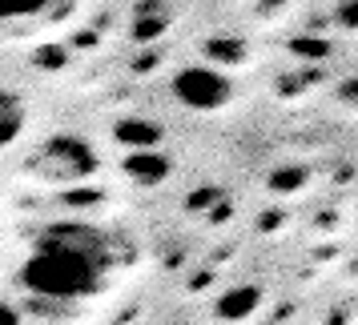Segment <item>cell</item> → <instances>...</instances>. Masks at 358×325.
I'll use <instances>...</instances> for the list:
<instances>
[{"label":"cell","mask_w":358,"mask_h":325,"mask_svg":"<svg viewBox=\"0 0 358 325\" xmlns=\"http://www.w3.org/2000/svg\"><path fill=\"white\" fill-rule=\"evenodd\" d=\"M334 17L346 24V29H358V4H338V13Z\"/></svg>","instance_id":"13"},{"label":"cell","mask_w":358,"mask_h":325,"mask_svg":"<svg viewBox=\"0 0 358 325\" xmlns=\"http://www.w3.org/2000/svg\"><path fill=\"white\" fill-rule=\"evenodd\" d=\"M113 137L121 145L137 149V153H153L162 145V125L157 121H141V116H121L113 125Z\"/></svg>","instance_id":"4"},{"label":"cell","mask_w":358,"mask_h":325,"mask_svg":"<svg viewBox=\"0 0 358 325\" xmlns=\"http://www.w3.org/2000/svg\"><path fill=\"white\" fill-rule=\"evenodd\" d=\"M206 56L222 68V65H238V61L245 56V49L242 45H234L229 36H213V40H206Z\"/></svg>","instance_id":"8"},{"label":"cell","mask_w":358,"mask_h":325,"mask_svg":"<svg viewBox=\"0 0 358 325\" xmlns=\"http://www.w3.org/2000/svg\"><path fill=\"white\" fill-rule=\"evenodd\" d=\"M41 165H49V177L57 181H81L97 169V157L77 137H52L49 149L41 153Z\"/></svg>","instance_id":"3"},{"label":"cell","mask_w":358,"mask_h":325,"mask_svg":"<svg viewBox=\"0 0 358 325\" xmlns=\"http://www.w3.org/2000/svg\"><path fill=\"white\" fill-rule=\"evenodd\" d=\"M302 185H306V169H298V165H286L282 173L270 177V189L274 193H290V189H302Z\"/></svg>","instance_id":"10"},{"label":"cell","mask_w":358,"mask_h":325,"mask_svg":"<svg viewBox=\"0 0 358 325\" xmlns=\"http://www.w3.org/2000/svg\"><path fill=\"white\" fill-rule=\"evenodd\" d=\"M258 305H262L258 285H238V289H226L217 297V317H226V322H245Z\"/></svg>","instance_id":"5"},{"label":"cell","mask_w":358,"mask_h":325,"mask_svg":"<svg viewBox=\"0 0 358 325\" xmlns=\"http://www.w3.org/2000/svg\"><path fill=\"white\" fill-rule=\"evenodd\" d=\"M13 105H17V100L8 97V93H0V113H13Z\"/></svg>","instance_id":"17"},{"label":"cell","mask_w":358,"mask_h":325,"mask_svg":"<svg viewBox=\"0 0 358 325\" xmlns=\"http://www.w3.org/2000/svg\"><path fill=\"white\" fill-rule=\"evenodd\" d=\"M121 169H125V177H129V181H141V185H162V181L169 177V169H173V165L165 161L162 153H129Z\"/></svg>","instance_id":"6"},{"label":"cell","mask_w":358,"mask_h":325,"mask_svg":"<svg viewBox=\"0 0 358 325\" xmlns=\"http://www.w3.org/2000/svg\"><path fill=\"white\" fill-rule=\"evenodd\" d=\"M20 133V116L17 113H0V145H8Z\"/></svg>","instance_id":"12"},{"label":"cell","mask_w":358,"mask_h":325,"mask_svg":"<svg viewBox=\"0 0 358 325\" xmlns=\"http://www.w3.org/2000/svg\"><path fill=\"white\" fill-rule=\"evenodd\" d=\"M334 93H338V100L346 105V109H358V73L355 77H346V81H338Z\"/></svg>","instance_id":"11"},{"label":"cell","mask_w":358,"mask_h":325,"mask_svg":"<svg viewBox=\"0 0 358 325\" xmlns=\"http://www.w3.org/2000/svg\"><path fill=\"white\" fill-rule=\"evenodd\" d=\"M165 24H169V8L165 4H137V24H133L137 40H153L157 33H165Z\"/></svg>","instance_id":"7"},{"label":"cell","mask_w":358,"mask_h":325,"mask_svg":"<svg viewBox=\"0 0 358 325\" xmlns=\"http://www.w3.org/2000/svg\"><path fill=\"white\" fill-rule=\"evenodd\" d=\"M294 49H298V52H314V56H326V45H314V36H306V40H298Z\"/></svg>","instance_id":"16"},{"label":"cell","mask_w":358,"mask_h":325,"mask_svg":"<svg viewBox=\"0 0 358 325\" xmlns=\"http://www.w3.org/2000/svg\"><path fill=\"white\" fill-rule=\"evenodd\" d=\"M0 325H20V313L8 301H0Z\"/></svg>","instance_id":"14"},{"label":"cell","mask_w":358,"mask_h":325,"mask_svg":"<svg viewBox=\"0 0 358 325\" xmlns=\"http://www.w3.org/2000/svg\"><path fill=\"white\" fill-rule=\"evenodd\" d=\"M49 4L45 0H0V20H24V17H41Z\"/></svg>","instance_id":"9"},{"label":"cell","mask_w":358,"mask_h":325,"mask_svg":"<svg viewBox=\"0 0 358 325\" xmlns=\"http://www.w3.org/2000/svg\"><path fill=\"white\" fill-rule=\"evenodd\" d=\"M213 197H217V189H201V193L189 197V209H201V205H210Z\"/></svg>","instance_id":"15"},{"label":"cell","mask_w":358,"mask_h":325,"mask_svg":"<svg viewBox=\"0 0 358 325\" xmlns=\"http://www.w3.org/2000/svg\"><path fill=\"white\" fill-rule=\"evenodd\" d=\"M173 97H178L185 109L213 113V109L229 105L234 81H229L217 65H185V68H178V77H173Z\"/></svg>","instance_id":"2"},{"label":"cell","mask_w":358,"mask_h":325,"mask_svg":"<svg viewBox=\"0 0 358 325\" xmlns=\"http://www.w3.org/2000/svg\"><path fill=\"white\" fill-rule=\"evenodd\" d=\"M105 241L89 225H52L33 257L24 261L20 281L41 297H89L105 281Z\"/></svg>","instance_id":"1"}]
</instances>
